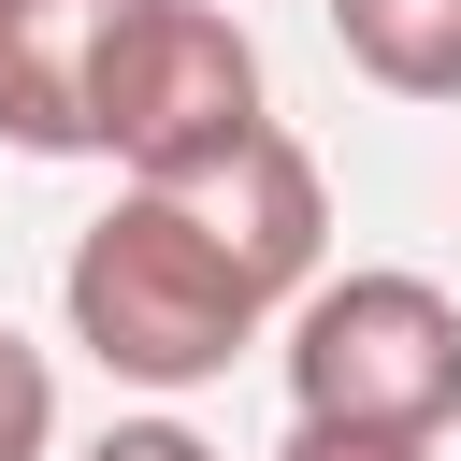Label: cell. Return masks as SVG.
I'll list each match as a JSON object with an SVG mask.
<instances>
[{"label": "cell", "instance_id": "4", "mask_svg": "<svg viewBox=\"0 0 461 461\" xmlns=\"http://www.w3.org/2000/svg\"><path fill=\"white\" fill-rule=\"evenodd\" d=\"M130 0H0V144L14 158H101V58Z\"/></svg>", "mask_w": 461, "mask_h": 461}, {"label": "cell", "instance_id": "1", "mask_svg": "<svg viewBox=\"0 0 461 461\" xmlns=\"http://www.w3.org/2000/svg\"><path fill=\"white\" fill-rule=\"evenodd\" d=\"M58 303H72V346H86L101 375H130V389H202V375H230V360L259 346V317H274V303L245 288V259H230L173 187H115V216L72 230Z\"/></svg>", "mask_w": 461, "mask_h": 461}, {"label": "cell", "instance_id": "7", "mask_svg": "<svg viewBox=\"0 0 461 461\" xmlns=\"http://www.w3.org/2000/svg\"><path fill=\"white\" fill-rule=\"evenodd\" d=\"M43 432H58V375H43V346L0 331V461H43Z\"/></svg>", "mask_w": 461, "mask_h": 461}, {"label": "cell", "instance_id": "3", "mask_svg": "<svg viewBox=\"0 0 461 461\" xmlns=\"http://www.w3.org/2000/svg\"><path fill=\"white\" fill-rule=\"evenodd\" d=\"M288 403L331 432H447L461 418V303L432 274H331L288 303Z\"/></svg>", "mask_w": 461, "mask_h": 461}, {"label": "cell", "instance_id": "6", "mask_svg": "<svg viewBox=\"0 0 461 461\" xmlns=\"http://www.w3.org/2000/svg\"><path fill=\"white\" fill-rule=\"evenodd\" d=\"M331 29L389 101H461V0H331Z\"/></svg>", "mask_w": 461, "mask_h": 461}, {"label": "cell", "instance_id": "9", "mask_svg": "<svg viewBox=\"0 0 461 461\" xmlns=\"http://www.w3.org/2000/svg\"><path fill=\"white\" fill-rule=\"evenodd\" d=\"M86 461H216V447H202L187 418H115V432H101Z\"/></svg>", "mask_w": 461, "mask_h": 461}, {"label": "cell", "instance_id": "5", "mask_svg": "<svg viewBox=\"0 0 461 461\" xmlns=\"http://www.w3.org/2000/svg\"><path fill=\"white\" fill-rule=\"evenodd\" d=\"M230 259H245V288L259 303H288V288H317V230H331V187H317V158L288 144V130H259V144H230L216 173H187L173 187Z\"/></svg>", "mask_w": 461, "mask_h": 461}, {"label": "cell", "instance_id": "2", "mask_svg": "<svg viewBox=\"0 0 461 461\" xmlns=\"http://www.w3.org/2000/svg\"><path fill=\"white\" fill-rule=\"evenodd\" d=\"M259 43L216 14V0H130L115 14V58H101V158L130 187H187L216 173L230 144H259Z\"/></svg>", "mask_w": 461, "mask_h": 461}, {"label": "cell", "instance_id": "8", "mask_svg": "<svg viewBox=\"0 0 461 461\" xmlns=\"http://www.w3.org/2000/svg\"><path fill=\"white\" fill-rule=\"evenodd\" d=\"M274 461H447V447H432V432H331V418H288Z\"/></svg>", "mask_w": 461, "mask_h": 461}]
</instances>
